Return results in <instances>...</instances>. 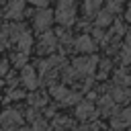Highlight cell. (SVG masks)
<instances>
[{"mask_svg": "<svg viewBox=\"0 0 131 131\" xmlns=\"http://www.w3.org/2000/svg\"><path fill=\"white\" fill-rule=\"evenodd\" d=\"M55 18H57L59 25L70 27L76 20V0H57Z\"/></svg>", "mask_w": 131, "mask_h": 131, "instance_id": "6da1fadb", "label": "cell"}, {"mask_svg": "<svg viewBox=\"0 0 131 131\" xmlns=\"http://www.w3.org/2000/svg\"><path fill=\"white\" fill-rule=\"evenodd\" d=\"M119 8H121V0H111V2H108V10H111V12H117Z\"/></svg>", "mask_w": 131, "mask_h": 131, "instance_id": "8fae6325", "label": "cell"}, {"mask_svg": "<svg viewBox=\"0 0 131 131\" xmlns=\"http://www.w3.org/2000/svg\"><path fill=\"white\" fill-rule=\"evenodd\" d=\"M100 4H102V0H86V14L88 16H94L98 12Z\"/></svg>", "mask_w": 131, "mask_h": 131, "instance_id": "8992f818", "label": "cell"}, {"mask_svg": "<svg viewBox=\"0 0 131 131\" xmlns=\"http://www.w3.org/2000/svg\"><path fill=\"white\" fill-rule=\"evenodd\" d=\"M127 45H129V47H131V31H129V33H127Z\"/></svg>", "mask_w": 131, "mask_h": 131, "instance_id": "5bb4252c", "label": "cell"}, {"mask_svg": "<svg viewBox=\"0 0 131 131\" xmlns=\"http://www.w3.org/2000/svg\"><path fill=\"white\" fill-rule=\"evenodd\" d=\"M111 23H113L111 10H106V12H100V14H98V18H96V25H98V27H104V25H111Z\"/></svg>", "mask_w": 131, "mask_h": 131, "instance_id": "ba28073f", "label": "cell"}, {"mask_svg": "<svg viewBox=\"0 0 131 131\" xmlns=\"http://www.w3.org/2000/svg\"><path fill=\"white\" fill-rule=\"evenodd\" d=\"M51 20H53V14H51L49 10H45V8L35 14V27H37L39 31H47V27L51 25Z\"/></svg>", "mask_w": 131, "mask_h": 131, "instance_id": "3957f363", "label": "cell"}, {"mask_svg": "<svg viewBox=\"0 0 131 131\" xmlns=\"http://www.w3.org/2000/svg\"><path fill=\"white\" fill-rule=\"evenodd\" d=\"M25 2H31V4H35V6H45V4H47V0H25Z\"/></svg>", "mask_w": 131, "mask_h": 131, "instance_id": "4fadbf2b", "label": "cell"}, {"mask_svg": "<svg viewBox=\"0 0 131 131\" xmlns=\"http://www.w3.org/2000/svg\"><path fill=\"white\" fill-rule=\"evenodd\" d=\"M96 66V57H86V59H76L72 74H90Z\"/></svg>", "mask_w": 131, "mask_h": 131, "instance_id": "7a4b0ae2", "label": "cell"}, {"mask_svg": "<svg viewBox=\"0 0 131 131\" xmlns=\"http://www.w3.org/2000/svg\"><path fill=\"white\" fill-rule=\"evenodd\" d=\"M127 20L131 23V6H129V10H127Z\"/></svg>", "mask_w": 131, "mask_h": 131, "instance_id": "9a60e30c", "label": "cell"}, {"mask_svg": "<svg viewBox=\"0 0 131 131\" xmlns=\"http://www.w3.org/2000/svg\"><path fill=\"white\" fill-rule=\"evenodd\" d=\"M88 113H92V106H90L88 102H86V104H82V106L78 108V115H80V117H88Z\"/></svg>", "mask_w": 131, "mask_h": 131, "instance_id": "30bf717a", "label": "cell"}, {"mask_svg": "<svg viewBox=\"0 0 131 131\" xmlns=\"http://www.w3.org/2000/svg\"><path fill=\"white\" fill-rule=\"evenodd\" d=\"M76 47L80 51H92L94 49V41L90 39V35H82L78 41H76Z\"/></svg>", "mask_w": 131, "mask_h": 131, "instance_id": "5b68a950", "label": "cell"}, {"mask_svg": "<svg viewBox=\"0 0 131 131\" xmlns=\"http://www.w3.org/2000/svg\"><path fill=\"white\" fill-rule=\"evenodd\" d=\"M23 6H25V0H12V2H8L6 14H8L10 18H18V16L23 14Z\"/></svg>", "mask_w": 131, "mask_h": 131, "instance_id": "277c9868", "label": "cell"}, {"mask_svg": "<svg viewBox=\"0 0 131 131\" xmlns=\"http://www.w3.org/2000/svg\"><path fill=\"white\" fill-rule=\"evenodd\" d=\"M23 80H25V84H27L29 88H35V86H37V84H35V76H33L31 68H27V70L23 72Z\"/></svg>", "mask_w": 131, "mask_h": 131, "instance_id": "9c48e42d", "label": "cell"}, {"mask_svg": "<svg viewBox=\"0 0 131 131\" xmlns=\"http://www.w3.org/2000/svg\"><path fill=\"white\" fill-rule=\"evenodd\" d=\"M117 82H119V84H127V82H129V78H127V74H123V72H119V74H117Z\"/></svg>", "mask_w": 131, "mask_h": 131, "instance_id": "7c38bea8", "label": "cell"}, {"mask_svg": "<svg viewBox=\"0 0 131 131\" xmlns=\"http://www.w3.org/2000/svg\"><path fill=\"white\" fill-rule=\"evenodd\" d=\"M55 47V37L53 33H43V49L45 51H51Z\"/></svg>", "mask_w": 131, "mask_h": 131, "instance_id": "52a82bcc", "label": "cell"}]
</instances>
